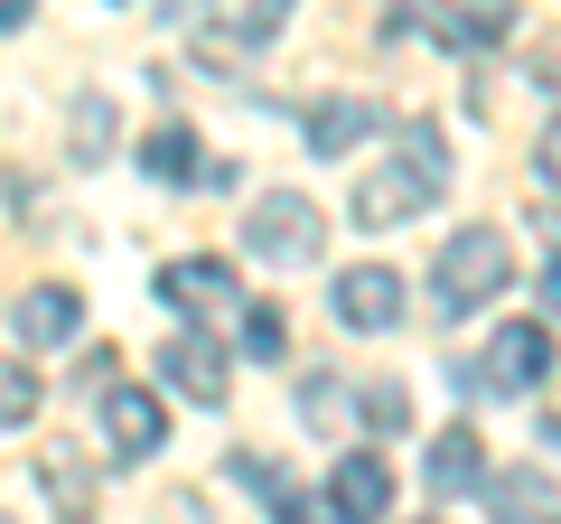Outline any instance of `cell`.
<instances>
[{"label": "cell", "mask_w": 561, "mask_h": 524, "mask_svg": "<svg viewBox=\"0 0 561 524\" xmlns=\"http://www.w3.org/2000/svg\"><path fill=\"white\" fill-rule=\"evenodd\" d=\"M449 187V150H440V122H402V150L383 169H365V187H356V225L365 235H383V225H402V216H421V206Z\"/></svg>", "instance_id": "cell-1"}, {"label": "cell", "mask_w": 561, "mask_h": 524, "mask_svg": "<svg viewBox=\"0 0 561 524\" xmlns=\"http://www.w3.org/2000/svg\"><path fill=\"white\" fill-rule=\"evenodd\" d=\"M505 282H515V243H505V235L468 225V235H449V243H440V272H431L440 309H486Z\"/></svg>", "instance_id": "cell-2"}, {"label": "cell", "mask_w": 561, "mask_h": 524, "mask_svg": "<svg viewBox=\"0 0 561 524\" xmlns=\"http://www.w3.org/2000/svg\"><path fill=\"white\" fill-rule=\"evenodd\" d=\"M319 235H328V216L309 197H290V187H272V197L243 216V243H253L262 262H280V272H300V262H319Z\"/></svg>", "instance_id": "cell-3"}, {"label": "cell", "mask_w": 561, "mask_h": 524, "mask_svg": "<svg viewBox=\"0 0 561 524\" xmlns=\"http://www.w3.org/2000/svg\"><path fill=\"white\" fill-rule=\"evenodd\" d=\"M272 38H280V10H206V20H187V57L225 66V76H234L243 57H262Z\"/></svg>", "instance_id": "cell-4"}, {"label": "cell", "mask_w": 561, "mask_h": 524, "mask_svg": "<svg viewBox=\"0 0 561 524\" xmlns=\"http://www.w3.org/2000/svg\"><path fill=\"white\" fill-rule=\"evenodd\" d=\"M542 375H552V328H542V319H515V328H496V338H486L478 384H496V394H534Z\"/></svg>", "instance_id": "cell-5"}, {"label": "cell", "mask_w": 561, "mask_h": 524, "mask_svg": "<svg viewBox=\"0 0 561 524\" xmlns=\"http://www.w3.org/2000/svg\"><path fill=\"white\" fill-rule=\"evenodd\" d=\"M160 300H169V309H187V319H216V309H253V300H243V282H234V262H216V253L169 262V272H160Z\"/></svg>", "instance_id": "cell-6"}, {"label": "cell", "mask_w": 561, "mask_h": 524, "mask_svg": "<svg viewBox=\"0 0 561 524\" xmlns=\"http://www.w3.org/2000/svg\"><path fill=\"white\" fill-rule=\"evenodd\" d=\"M393 319H402V272H393V262H356V272H337V328L383 338Z\"/></svg>", "instance_id": "cell-7"}, {"label": "cell", "mask_w": 561, "mask_h": 524, "mask_svg": "<svg viewBox=\"0 0 561 524\" xmlns=\"http://www.w3.org/2000/svg\"><path fill=\"white\" fill-rule=\"evenodd\" d=\"M103 441H113V459L131 468V459H160V441H169V412L140 394V384H103Z\"/></svg>", "instance_id": "cell-8"}, {"label": "cell", "mask_w": 561, "mask_h": 524, "mask_svg": "<svg viewBox=\"0 0 561 524\" xmlns=\"http://www.w3.org/2000/svg\"><path fill=\"white\" fill-rule=\"evenodd\" d=\"M505 29H515V10H402L393 38H440L459 57H486V47H505Z\"/></svg>", "instance_id": "cell-9"}, {"label": "cell", "mask_w": 561, "mask_h": 524, "mask_svg": "<svg viewBox=\"0 0 561 524\" xmlns=\"http://www.w3.org/2000/svg\"><path fill=\"white\" fill-rule=\"evenodd\" d=\"M383 505H393V468H383L375 449H346V459L328 468V515L337 524H375Z\"/></svg>", "instance_id": "cell-10"}, {"label": "cell", "mask_w": 561, "mask_h": 524, "mask_svg": "<svg viewBox=\"0 0 561 524\" xmlns=\"http://www.w3.org/2000/svg\"><path fill=\"white\" fill-rule=\"evenodd\" d=\"M160 375L179 384L187 403H225V394H234V384H225V356H216V338H206V328H179V338L160 346Z\"/></svg>", "instance_id": "cell-11"}, {"label": "cell", "mask_w": 561, "mask_h": 524, "mask_svg": "<svg viewBox=\"0 0 561 524\" xmlns=\"http://www.w3.org/2000/svg\"><path fill=\"white\" fill-rule=\"evenodd\" d=\"M10 319H20V338L28 346H66L84 328V300L66 282H38V291H20V309H10Z\"/></svg>", "instance_id": "cell-12"}, {"label": "cell", "mask_w": 561, "mask_h": 524, "mask_svg": "<svg viewBox=\"0 0 561 524\" xmlns=\"http://www.w3.org/2000/svg\"><path fill=\"white\" fill-rule=\"evenodd\" d=\"M375 122H383V103H365V94L309 103V150H319V160H346V150H356L365 132H375Z\"/></svg>", "instance_id": "cell-13"}, {"label": "cell", "mask_w": 561, "mask_h": 524, "mask_svg": "<svg viewBox=\"0 0 561 524\" xmlns=\"http://www.w3.org/2000/svg\"><path fill=\"white\" fill-rule=\"evenodd\" d=\"M486 515H496V524L552 515V524H561V497H552V478H542V468H505V478H486Z\"/></svg>", "instance_id": "cell-14"}, {"label": "cell", "mask_w": 561, "mask_h": 524, "mask_svg": "<svg viewBox=\"0 0 561 524\" xmlns=\"http://www.w3.org/2000/svg\"><path fill=\"white\" fill-rule=\"evenodd\" d=\"M421 468H431V487H440V497H468V487H486V478H478V431H468V422H449L440 441H431V459H421Z\"/></svg>", "instance_id": "cell-15"}, {"label": "cell", "mask_w": 561, "mask_h": 524, "mask_svg": "<svg viewBox=\"0 0 561 524\" xmlns=\"http://www.w3.org/2000/svg\"><path fill=\"white\" fill-rule=\"evenodd\" d=\"M140 169H150V179H206V150H197V132H187V122H160V132H150V141H140Z\"/></svg>", "instance_id": "cell-16"}, {"label": "cell", "mask_w": 561, "mask_h": 524, "mask_svg": "<svg viewBox=\"0 0 561 524\" xmlns=\"http://www.w3.org/2000/svg\"><path fill=\"white\" fill-rule=\"evenodd\" d=\"M38 394H47V384L28 375V365H10V356H0V431H20V422H38Z\"/></svg>", "instance_id": "cell-17"}, {"label": "cell", "mask_w": 561, "mask_h": 524, "mask_svg": "<svg viewBox=\"0 0 561 524\" xmlns=\"http://www.w3.org/2000/svg\"><path fill=\"white\" fill-rule=\"evenodd\" d=\"M356 412H365L375 431H402V422H412V403H402V384H383V375H365V384H356Z\"/></svg>", "instance_id": "cell-18"}, {"label": "cell", "mask_w": 561, "mask_h": 524, "mask_svg": "<svg viewBox=\"0 0 561 524\" xmlns=\"http://www.w3.org/2000/svg\"><path fill=\"white\" fill-rule=\"evenodd\" d=\"M103 141H113V103L84 94V103H76V160H103Z\"/></svg>", "instance_id": "cell-19"}, {"label": "cell", "mask_w": 561, "mask_h": 524, "mask_svg": "<svg viewBox=\"0 0 561 524\" xmlns=\"http://www.w3.org/2000/svg\"><path fill=\"white\" fill-rule=\"evenodd\" d=\"M280 346H290V328H280V309H243V356H262V365H272Z\"/></svg>", "instance_id": "cell-20"}, {"label": "cell", "mask_w": 561, "mask_h": 524, "mask_svg": "<svg viewBox=\"0 0 561 524\" xmlns=\"http://www.w3.org/2000/svg\"><path fill=\"white\" fill-rule=\"evenodd\" d=\"M346 403H356V394H346L337 375H309V394H300V412H309L319 431H337V412H346Z\"/></svg>", "instance_id": "cell-21"}, {"label": "cell", "mask_w": 561, "mask_h": 524, "mask_svg": "<svg viewBox=\"0 0 561 524\" xmlns=\"http://www.w3.org/2000/svg\"><path fill=\"white\" fill-rule=\"evenodd\" d=\"M542 179L561 187V122H552V132H542Z\"/></svg>", "instance_id": "cell-22"}, {"label": "cell", "mask_w": 561, "mask_h": 524, "mask_svg": "<svg viewBox=\"0 0 561 524\" xmlns=\"http://www.w3.org/2000/svg\"><path fill=\"white\" fill-rule=\"evenodd\" d=\"M542 300H552V309H561V253H552V272H542Z\"/></svg>", "instance_id": "cell-23"}, {"label": "cell", "mask_w": 561, "mask_h": 524, "mask_svg": "<svg viewBox=\"0 0 561 524\" xmlns=\"http://www.w3.org/2000/svg\"><path fill=\"white\" fill-rule=\"evenodd\" d=\"M28 20V0H0V29H20Z\"/></svg>", "instance_id": "cell-24"}, {"label": "cell", "mask_w": 561, "mask_h": 524, "mask_svg": "<svg viewBox=\"0 0 561 524\" xmlns=\"http://www.w3.org/2000/svg\"><path fill=\"white\" fill-rule=\"evenodd\" d=\"M280 524H328V515H309V505H280Z\"/></svg>", "instance_id": "cell-25"}, {"label": "cell", "mask_w": 561, "mask_h": 524, "mask_svg": "<svg viewBox=\"0 0 561 524\" xmlns=\"http://www.w3.org/2000/svg\"><path fill=\"white\" fill-rule=\"evenodd\" d=\"M542 441H552V449H561V412H542Z\"/></svg>", "instance_id": "cell-26"}, {"label": "cell", "mask_w": 561, "mask_h": 524, "mask_svg": "<svg viewBox=\"0 0 561 524\" xmlns=\"http://www.w3.org/2000/svg\"><path fill=\"white\" fill-rule=\"evenodd\" d=\"M421 524H431V515H421Z\"/></svg>", "instance_id": "cell-27"}]
</instances>
